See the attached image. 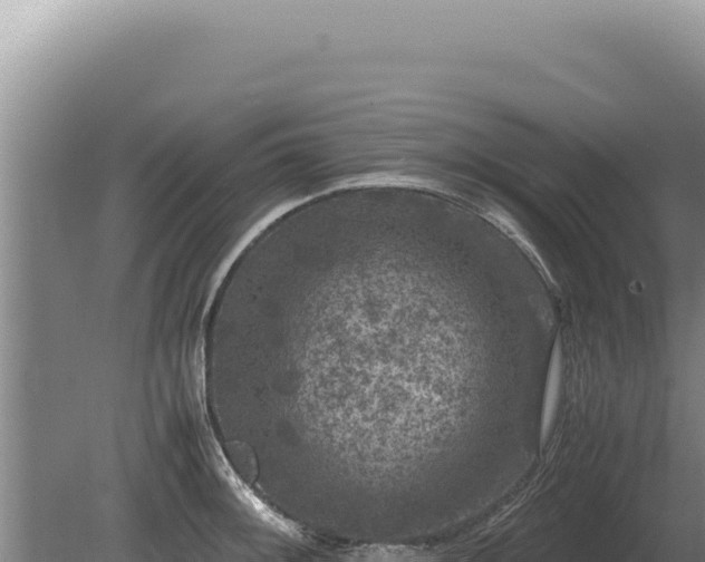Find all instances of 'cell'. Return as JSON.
I'll use <instances>...</instances> for the list:
<instances>
[{"label": "cell", "instance_id": "cell-1", "mask_svg": "<svg viewBox=\"0 0 705 562\" xmlns=\"http://www.w3.org/2000/svg\"><path fill=\"white\" fill-rule=\"evenodd\" d=\"M563 376V350L562 339L560 336L556 338L552 356H550L542 419V442L545 443L548 439L550 429L555 420L560 385H562Z\"/></svg>", "mask_w": 705, "mask_h": 562}]
</instances>
